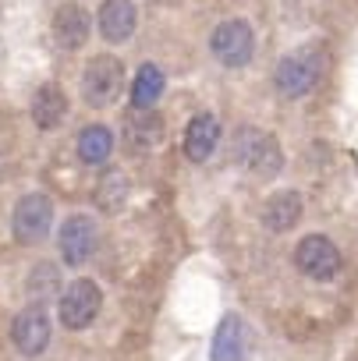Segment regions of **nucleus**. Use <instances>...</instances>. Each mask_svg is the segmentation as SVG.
<instances>
[{
    "instance_id": "7",
    "label": "nucleus",
    "mask_w": 358,
    "mask_h": 361,
    "mask_svg": "<svg viewBox=\"0 0 358 361\" xmlns=\"http://www.w3.org/2000/svg\"><path fill=\"white\" fill-rule=\"evenodd\" d=\"M50 336H54V326H50V315L43 312V305H32V308L18 312L15 322H11V340L25 357L43 354L50 347Z\"/></svg>"
},
{
    "instance_id": "6",
    "label": "nucleus",
    "mask_w": 358,
    "mask_h": 361,
    "mask_svg": "<svg viewBox=\"0 0 358 361\" xmlns=\"http://www.w3.org/2000/svg\"><path fill=\"white\" fill-rule=\"evenodd\" d=\"M103 294L93 280H75L64 294H61V322L68 329H85L96 315H100Z\"/></svg>"
},
{
    "instance_id": "10",
    "label": "nucleus",
    "mask_w": 358,
    "mask_h": 361,
    "mask_svg": "<svg viewBox=\"0 0 358 361\" xmlns=\"http://www.w3.org/2000/svg\"><path fill=\"white\" fill-rule=\"evenodd\" d=\"M89 32H93V18L82 4H61L57 15H54V39L61 50L75 54L89 43Z\"/></svg>"
},
{
    "instance_id": "8",
    "label": "nucleus",
    "mask_w": 358,
    "mask_h": 361,
    "mask_svg": "<svg viewBox=\"0 0 358 361\" xmlns=\"http://www.w3.org/2000/svg\"><path fill=\"white\" fill-rule=\"evenodd\" d=\"M294 262H298V269H302L305 276H312V280H333L337 269H340V252H337V245H333L330 238L309 234V238L298 245Z\"/></svg>"
},
{
    "instance_id": "16",
    "label": "nucleus",
    "mask_w": 358,
    "mask_h": 361,
    "mask_svg": "<svg viewBox=\"0 0 358 361\" xmlns=\"http://www.w3.org/2000/svg\"><path fill=\"white\" fill-rule=\"evenodd\" d=\"M64 114H68V96H64V89L61 85H43L40 92H36V99H32V121L43 128V131H50V128H57L61 121H64Z\"/></svg>"
},
{
    "instance_id": "12",
    "label": "nucleus",
    "mask_w": 358,
    "mask_h": 361,
    "mask_svg": "<svg viewBox=\"0 0 358 361\" xmlns=\"http://www.w3.org/2000/svg\"><path fill=\"white\" fill-rule=\"evenodd\" d=\"M100 36L107 39V43H124V39H131V32H135V22H138V11H135V4L131 0H103V8H100Z\"/></svg>"
},
{
    "instance_id": "17",
    "label": "nucleus",
    "mask_w": 358,
    "mask_h": 361,
    "mask_svg": "<svg viewBox=\"0 0 358 361\" xmlns=\"http://www.w3.org/2000/svg\"><path fill=\"white\" fill-rule=\"evenodd\" d=\"M110 152H114V131L110 128H103V124L82 128V135H78V159L82 163L100 166V163H107Z\"/></svg>"
},
{
    "instance_id": "11",
    "label": "nucleus",
    "mask_w": 358,
    "mask_h": 361,
    "mask_svg": "<svg viewBox=\"0 0 358 361\" xmlns=\"http://www.w3.org/2000/svg\"><path fill=\"white\" fill-rule=\"evenodd\" d=\"M252 357V329L241 315H227L213 336V361H249Z\"/></svg>"
},
{
    "instance_id": "19",
    "label": "nucleus",
    "mask_w": 358,
    "mask_h": 361,
    "mask_svg": "<svg viewBox=\"0 0 358 361\" xmlns=\"http://www.w3.org/2000/svg\"><path fill=\"white\" fill-rule=\"evenodd\" d=\"M124 199H128V177H124V170H107V173L100 177V185H96V202H100V209L114 213V209L124 206Z\"/></svg>"
},
{
    "instance_id": "1",
    "label": "nucleus",
    "mask_w": 358,
    "mask_h": 361,
    "mask_svg": "<svg viewBox=\"0 0 358 361\" xmlns=\"http://www.w3.org/2000/svg\"><path fill=\"white\" fill-rule=\"evenodd\" d=\"M124 92V64L110 54H100L82 71V99L89 106H114Z\"/></svg>"
},
{
    "instance_id": "18",
    "label": "nucleus",
    "mask_w": 358,
    "mask_h": 361,
    "mask_svg": "<svg viewBox=\"0 0 358 361\" xmlns=\"http://www.w3.org/2000/svg\"><path fill=\"white\" fill-rule=\"evenodd\" d=\"M163 92V71L156 64H142L131 85V106H153Z\"/></svg>"
},
{
    "instance_id": "13",
    "label": "nucleus",
    "mask_w": 358,
    "mask_h": 361,
    "mask_svg": "<svg viewBox=\"0 0 358 361\" xmlns=\"http://www.w3.org/2000/svg\"><path fill=\"white\" fill-rule=\"evenodd\" d=\"M220 145V121L213 114H199L189 121L185 128V156L192 163H203L213 156V149Z\"/></svg>"
},
{
    "instance_id": "2",
    "label": "nucleus",
    "mask_w": 358,
    "mask_h": 361,
    "mask_svg": "<svg viewBox=\"0 0 358 361\" xmlns=\"http://www.w3.org/2000/svg\"><path fill=\"white\" fill-rule=\"evenodd\" d=\"M319 75H323V54H319V50H312V47H302V50L287 54V57L277 64L273 82H277L280 96L298 99V96L312 92V85L319 82Z\"/></svg>"
},
{
    "instance_id": "3",
    "label": "nucleus",
    "mask_w": 358,
    "mask_h": 361,
    "mask_svg": "<svg viewBox=\"0 0 358 361\" xmlns=\"http://www.w3.org/2000/svg\"><path fill=\"white\" fill-rule=\"evenodd\" d=\"M210 50L224 68H245L256 54V32L245 18H231L224 25L213 29L210 36Z\"/></svg>"
},
{
    "instance_id": "4",
    "label": "nucleus",
    "mask_w": 358,
    "mask_h": 361,
    "mask_svg": "<svg viewBox=\"0 0 358 361\" xmlns=\"http://www.w3.org/2000/svg\"><path fill=\"white\" fill-rule=\"evenodd\" d=\"M234 156L238 163H245V170H252L256 177H273L284 163V152L277 145L273 135L266 131H252V128H241L238 138H234Z\"/></svg>"
},
{
    "instance_id": "15",
    "label": "nucleus",
    "mask_w": 358,
    "mask_h": 361,
    "mask_svg": "<svg viewBox=\"0 0 358 361\" xmlns=\"http://www.w3.org/2000/svg\"><path fill=\"white\" fill-rule=\"evenodd\" d=\"M298 220H302V195H298V192H277V195L263 206V224H266V231H273V234L291 231Z\"/></svg>"
},
{
    "instance_id": "5",
    "label": "nucleus",
    "mask_w": 358,
    "mask_h": 361,
    "mask_svg": "<svg viewBox=\"0 0 358 361\" xmlns=\"http://www.w3.org/2000/svg\"><path fill=\"white\" fill-rule=\"evenodd\" d=\"M54 227V202L43 192H29L25 199H18L15 216H11V231L22 245H40Z\"/></svg>"
},
{
    "instance_id": "9",
    "label": "nucleus",
    "mask_w": 358,
    "mask_h": 361,
    "mask_svg": "<svg viewBox=\"0 0 358 361\" xmlns=\"http://www.w3.org/2000/svg\"><path fill=\"white\" fill-rule=\"evenodd\" d=\"M96 241H100V231L89 216H71L64 220L61 227V259L68 266H82L85 259H93L96 252Z\"/></svg>"
},
{
    "instance_id": "14",
    "label": "nucleus",
    "mask_w": 358,
    "mask_h": 361,
    "mask_svg": "<svg viewBox=\"0 0 358 361\" xmlns=\"http://www.w3.org/2000/svg\"><path fill=\"white\" fill-rule=\"evenodd\" d=\"M124 135H128V145L138 152H145V149H153V145H160V138H163V121L153 114V106H135L131 114H128V121H124Z\"/></svg>"
}]
</instances>
